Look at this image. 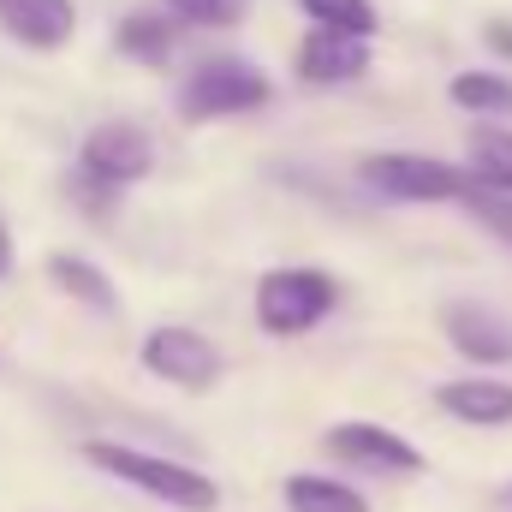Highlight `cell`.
I'll return each mask as SVG.
<instances>
[{
	"mask_svg": "<svg viewBox=\"0 0 512 512\" xmlns=\"http://www.w3.org/2000/svg\"><path fill=\"white\" fill-rule=\"evenodd\" d=\"M84 459H90L96 471H108V477L137 483L143 495H155V501H167V507H179V512H215V507H221V489H215L203 471L173 465V459H155V453H143V447L84 441Z\"/></svg>",
	"mask_w": 512,
	"mask_h": 512,
	"instance_id": "1",
	"label": "cell"
},
{
	"mask_svg": "<svg viewBox=\"0 0 512 512\" xmlns=\"http://www.w3.org/2000/svg\"><path fill=\"white\" fill-rule=\"evenodd\" d=\"M268 102V78L256 72L251 60H203L185 84H179V114L185 120H233V114H251Z\"/></svg>",
	"mask_w": 512,
	"mask_h": 512,
	"instance_id": "2",
	"label": "cell"
},
{
	"mask_svg": "<svg viewBox=\"0 0 512 512\" xmlns=\"http://www.w3.org/2000/svg\"><path fill=\"white\" fill-rule=\"evenodd\" d=\"M334 310V280L316 268H274L256 286V316L268 334H304Z\"/></svg>",
	"mask_w": 512,
	"mask_h": 512,
	"instance_id": "3",
	"label": "cell"
},
{
	"mask_svg": "<svg viewBox=\"0 0 512 512\" xmlns=\"http://www.w3.org/2000/svg\"><path fill=\"white\" fill-rule=\"evenodd\" d=\"M364 185L399 203H447L471 191V167H447L435 155H364Z\"/></svg>",
	"mask_w": 512,
	"mask_h": 512,
	"instance_id": "4",
	"label": "cell"
},
{
	"mask_svg": "<svg viewBox=\"0 0 512 512\" xmlns=\"http://www.w3.org/2000/svg\"><path fill=\"white\" fill-rule=\"evenodd\" d=\"M149 161H155V149H149V137L131 126V120L96 126L84 137V149H78V173H84V185L102 191V197H114L120 185H137V179L149 173Z\"/></svg>",
	"mask_w": 512,
	"mask_h": 512,
	"instance_id": "5",
	"label": "cell"
},
{
	"mask_svg": "<svg viewBox=\"0 0 512 512\" xmlns=\"http://www.w3.org/2000/svg\"><path fill=\"white\" fill-rule=\"evenodd\" d=\"M143 370L197 393V387L221 382V352H215L203 334H191V328H155V334L143 340Z\"/></svg>",
	"mask_w": 512,
	"mask_h": 512,
	"instance_id": "6",
	"label": "cell"
},
{
	"mask_svg": "<svg viewBox=\"0 0 512 512\" xmlns=\"http://www.w3.org/2000/svg\"><path fill=\"white\" fill-rule=\"evenodd\" d=\"M328 453L358 465V471H382V477H417L423 471V453L405 435L382 429V423H334L328 429Z\"/></svg>",
	"mask_w": 512,
	"mask_h": 512,
	"instance_id": "7",
	"label": "cell"
},
{
	"mask_svg": "<svg viewBox=\"0 0 512 512\" xmlns=\"http://www.w3.org/2000/svg\"><path fill=\"white\" fill-rule=\"evenodd\" d=\"M441 328L471 364H512V322L495 316L489 304H447Z\"/></svg>",
	"mask_w": 512,
	"mask_h": 512,
	"instance_id": "8",
	"label": "cell"
},
{
	"mask_svg": "<svg viewBox=\"0 0 512 512\" xmlns=\"http://www.w3.org/2000/svg\"><path fill=\"white\" fill-rule=\"evenodd\" d=\"M370 66V42L364 36H334V30H310L298 42V78L304 84H346Z\"/></svg>",
	"mask_w": 512,
	"mask_h": 512,
	"instance_id": "9",
	"label": "cell"
},
{
	"mask_svg": "<svg viewBox=\"0 0 512 512\" xmlns=\"http://www.w3.org/2000/svg\"><path fill=\"white\" fill-rule=\"evenodd\" d=\"M0 24L30 48H60V42H72L78 12H72V0H0Z\"/></svg>",
	"mask_w": 512,
	"mask_h": 512,
	"instance_id": "10",
	"label": "cell"
},
{
	"mask_svg": "<svg viewBox=\"0 0 512 512\" xmlns=\"http://www.w3.org/2000/svg\"><path fill=\"white\" fill-rule=\"evenodd\" d=\"M441 411L465 417V423H512V387L507 382H447L441 393Z\"/></svg>",
	"mask_w": 512,
	"mask_h": 512,
	"instance_id": "11",
	"label": "cell"
},
{
	"mask_svg": "<svg viewBox=\"0 0 512 512\" xmlns=\"http://www.w3.org/2000/svg\"><path fill=\"white\" fill-rule=\"evenodd\" d=\"M48 280H54V286H66V292H72L78 304H90L96 316H114V310H120L114 280H108L96 262H84V256H66V251L48 256Z\"/></svg>",
	"mask_w": 512,
	"mask_h": 512,
	"instance_id": "12",
	"label": "cell"
},
{
	"mask_svg": "<svg viewBox=\"0 0 512 512\" xmlns=\"http://www.w3.org/2000/svg\"><path fill=\"white\" fill-rule=\"evenodd\" d=\"M471 179L512 197V131H501V126L471 131Z\"/></svg>",
	"mask_w": 512,
	"mask_h": 512,
	"instance_id": "13",
	"label": "cell"
},
{
	"mask_svg": "<svg viewBox=\"0 0 512 512\" xmlns=\"http://www.w3.org/2000/svg\"><path fill=\"white\" fill-rule=\"evenodd\" d=\"M286 507L292 512H370V501L352 495L334 477H286Z\"/></svg>",
	"mask_w": 512,
	"mask_h": 512,
	"instance_id": "14",
	"label": "cell"
},
{
	"mask_svg": "<svg viewBox=\"0 0 512 512\" xmlns=\"http://www.w3.org/2000/svg\"><path fill=\"white\" fill-rule=\"evenodd\" d=\"M304 12L316 18V30H334V36H376V6L370 0H304Z\"/></svg>",
	"mask_w": 512,
	"mask_h": 512,
	"instance_id": "15",
	"label": "cell"
},
{
	"mask_svg": "<svg viewBox=\"0 0 512 512\" xmlns=\"http://www.w3.org/2000/svg\"><path fill=\"white\" fill-rule=\"evenodd\" d=\"M453 102L477 108V114H512V78H501V72H459L453 78Z\"/></svg>",
	"mask_w": 512,
	"mask_h": 512,
	"instance_id": "16",
	"label": "cell"
},
{
	"mask_svg": "<svg viewBox=\"0 0 512 512\" xmlns=\"http://www.w3.org/2000/svg\"><path fill=\"white\" fill-rule=\"evenodd\" d=\"M459 209H465L483 233H495V239L512 251V197H507V191H489V185H477V179H471V191L459 197Z\"/></svg>",
	"mask_w": 512,
	"mask_h": 512,
	"instance_id": "17",
	"label": "cell"
},
{
	"mask_svg": "<svg viewBox=\"0 0 512 512\" xmlns=\"http://www.w3.org/2000/svg\"><path fill=\"white\" fill-rule=\"evenodd\" d=\"M120 42H126L131 54H143V60H161L173 48V24L155 18V12H131L126 24H120Z\"/></svg>",
	"mask_w": 512,
	"mask_h": 512,
	"instance_id": "18",
	"label": "cell"
},
{
	"mask_svg": "<svg viewBox=\"0 0 512 512\" xmlns=\"http://www.w3.org/2000/svg\"><path fill=\"white\" fill-rule=\"evenodd\" d=\"M167 12L179 24H233L245 18V0H167Z\"/></svg>",
	"mask_w": 512,
	"mask_h": 512,
	"instance_id": "19",
	"label": "cell"
},
{
	"mask_svg": "<svg viewBox=\"0 0 512 512\" xmlns=\"http://www.w3.org/2000/svg\"><path fill=\"white\" fill-rule=\"evenodd\" d=\"M6 268H12V239H6V227H0V280H6Z\"/></svg>",
	"mask_w": 512,
	"mask_h": 512,
	"instance_id": "20",
	"label": "cell"
}]
</instances>
